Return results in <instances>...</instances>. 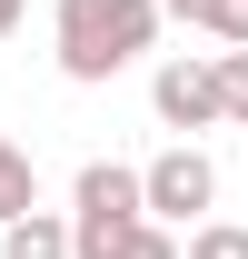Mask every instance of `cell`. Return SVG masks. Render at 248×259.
Instances as JSON below:
<instances>
[{
	"label": "cell",
	"mask_w": 248,
	"mask_h": 259,
	"mask_svg": "<svg viewBox=\"0 0 248 259\" xmlns=\"http://www.w3.org/2000/svg\"><path fill=\"white\" fill-rule=\"evenodd\" d=\"M20 10H30V0H0V40H10V30H20Z\"/></svg>",
	"instance_id": "cell-12"
},
{
	"label": "cell",
	"mask_w": 248,
	"mask_h": 259,
	"mask_svg": "<svg viewBox=\"0 0 248 259\" xmlns=\"http://www.w3.org/2000/svg\"><path fill=\"white\" fill-rule=\"evenodd\" d=\"M209 80H218V120H248V50H209Z\"/></svg>",
	"instance_id": "cell-7"
},
{
	"label": "cell",
	"mask_w": 248,
	"mask_h": 259,
	"mask_svg": "<svg viewBox=\"0 0 248 259\" xmlns=\"http://www.w3.org/2000/svg\"><path fill=\"white\" fill-rule=\"evenodd\" d=\"M209 199H218V160L199 150V140H169V150L139 169V209H149V220H169V229L199 220Z\"/></svg>",
	"instance_id": "cell-3"
},
{
	"label": "cell",
	"mask_w": 248,
	"mask_h": 259,
	"mask_svg": "<svg viewBox=\"0 0 248 259\" xmlns=\"http://www.w3.org/2000/svg\"><path fill=\"white\" fill-rule=\"evenodd\" d=\"M50 40H60L70 80L99 90V80H119V70L159 40V0H60V10H50Z\"/></svg>",
	"instance_id": "cell-1"
},
{
	"label": "cell",
	"mask_w": 248,
	"mask_h": 259,
	"mask_svg": "<svg viewBox=\"0 0 248 259\" xmlns=\"http://www.w3.org/2000/svg\"><path fill=\"white\" fill-rule=\"evenodd\" d=\"M159 20H209V0H159Z\"/></svg>",
	"instance_id": "cell-11"
},
{
	"label": "cell",
	"mask_w": 248,
	"mask_h": 259,
	"mask_svg": "<svg viewBox=\"0 0 248 259\" xmlns=\"http://www.w3.org/2000/svg\"><path fill=\"white\" fill-rule=\"evenodd\" d=\"M109 259H179V229H169V220H139V229L109 239Z\"/></svg>",
	"instance_id": "cell-9"
},
{
	"label": "cell",
	"mask_w": 248,
	"mask_h": 259,
	"mask_svg": "<svg viewBox=\"0 0 248 259\" xmlns=\"http://www.w3.org/2000/svg\"><path fill=\"white\" fill-rule=\"evenodd\" d=\"M0 259H70V220L30 199L20 220H0Z\"/></svg>",
	"instance_id": "cell-5"
},
{
	"label": "cell",
	"mask_w": 248,
	"mask_h": 259,
	"mask_svg": "<svg viewBox=\"0 0 248 259\" xmlns=\"http://www.w3.org/2000/svg\"><path fill=\"white\" fill-rule=\"evenodd\" d=\"M179 259H248V229L238 220H189V249Z\"/></svg>",
	"instance_id": "cell-8"
},
{
	"label": "cell",
	"mask_w": 248,
	"mask_h": 259,
	"mask_svg": "<svg viewBox=\"0 0 248 259\" xmlns=\"http://www.w3.org/2000/svg\"><path fill=\"white\" fill-rule=\"evenodd\" d=\"M199 30H218L228 50H248V0H209V20H199Z\"/></svg>",
	"instance_id": "cell-10"
},
{
	"label": "cell",
	"mask_w": 248,
	"mask_h": 259,
	"mask_svg": "<svg viewBox=\"0 0 248 259\" xmlns=\"http://www.w3.org/2000/svg\"><path fill=\"white\" fill-rule=\"evenodd\" d=\"M30 199H40V169H30V150H20V140L0 130V220H20Z\"/></svg>",
	"instance_id": "cell-6"
},
{
	"label": "cell",
	"mask_w": 248,
	"mask_h": 259,
	"mask_svg": "<svg viewBox=\"0 0 248 259\" xmlns=\"http://www.w3.org/2000/svg\"><path fill=\"white\" fill-rule=\"evenodd\" d=\"M149 110H159V130H218V80H209V60H159V80H149Z\"/></svg>",
	"instance_id": "cell-4"
},
{
	"label": "cell",
	"mask_w": 248,
	"mask_h": 259,
	"mask_svg": "<svg viewBox=\"0 0 248 259\" xmlns=\"http://www.w3.org/2000/svg\"><path fill=\"white\" fill-rule=\"evenodd\" d=\"M139 220L149 209H139V169L129 160H90L70 180V259H109V239L139 229Z\"/></svg>",
	"instance_id": "cell-2"
}]
</instances>
